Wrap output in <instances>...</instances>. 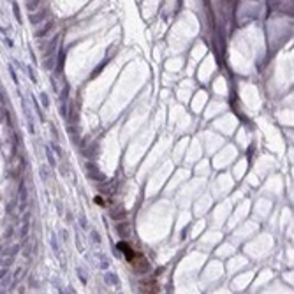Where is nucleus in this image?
I'll return each instance as SVG.
<instances>
[{"mask_svg": "<svg viewBox=\"0 0 294 294\" xmlns=\"http://www.w3.org/2000/svg\"><path fill=\"white\" fill-rule=\"evenodd\" d=\"M118 250H120V252H124V254H125L127 261L134 262L136 259H138V256H136V254H134V250H132L131 247L127 245V243H118Z\"/></svg>", "mask_w": 294, "mask_h": 294, "instance_id": "1", "label": "nucleus"}]
</instances>
